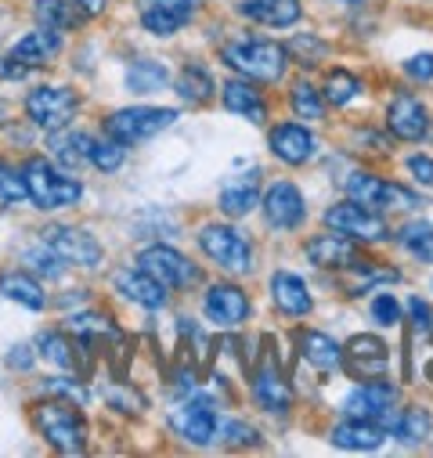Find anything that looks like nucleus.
Segmentation results:
<instances>
[{
    "mask_svg": "<svg viewBox=\"0 0 433 458\" xmlns=\"http://www.w3.org/2000/svg\"><path fill=\"white\" fill-rule=\"evenodd\" d=\"M65 332L76 339H94V335H113V325L101 314H72L65 318Z\"/></svg>",
    "mask_w": 433,
    "mask_h": 458,
    "instance_id": "79ce46f5",
    "label": "nucleus"
},
{
    "mask_svg": "<svg viewBox=\"0 0 433 458\" xmlns=\"http://www.w3.org/2000/svg\"><path fill=\"white\" fill-rule=\"evenodd\" d=\"M264 220L275 227V232H296V227L307 220V199L293 181H275L264 199H260Z\"/></svg>",
    "mask_w": 433,
    "mask_h": 458,
    "instance_id": "ddd939ff",
    "label": "nucleus"
},
{
    "mask_svg": "<svg viewBox=\"0 0 433 458\" xmlns=\"http://www.w3.org/2000/svg\"><path fill=\"white\" fill-rule=\"evenodd\" d=\"M397 242L419 264H433V224L429 220H408L397 232Z\"/></svg>",
    "mask_w": 433,
    "mask_h": 458,
    "instance_id": "72a5a7b5",
    "label": "nucleus"
},
{
    "mask_svg": "<svg viewBox=\"0 0 433 458\" xmlns=\"http://www.w3.org/2000/svg\"><path fill=\"white\" fill-rule=\"evenodd\" d=\"M90 145H94V138H90L87 131H69V127L55 131L51 141H47L51 159H55L62 170H69V174H76V170L90 159Z\"/></svg>",
    "mask_w": 433,
    "mask_h": 458,
    "instance_id": "c85d7f7f",
    "label": "nucleus"
},
{
    "mask_svg": "<svg viewBox=\"0 0 433 458\" xmlns=\"http://www.w3.org/2000/svg\"><path fill=\"white\" fill-rule=\"evenodd\" d=\"M37 354L55 361L58 369H76V351H72L69 332H40L37 335Z\"/></svg>",
    "mask_w": 433,
    "mask_h": 458,
    "instance_id": "e433bc0d",
    "label": "nucleus"
},
{
    "mask_svg": "<svg viewBox=\"0 0 433 458\" xmlns=\"http://www.w3.org/2000/svg\"><path fill=\"white\" fill-rule=\"evenodd\" d=\"M285 51H289V62H293V55H300V65H318L329 47H325L314 33H303V37H296L293 44H285Z\"/></svg>",
    "mask_w": 433,
    "mask_h": 458,
    "instance_id": "c03bdc74",
    "label": "nucleus"
},
{
    "mask_svg": "<svg viewBox=\"0 0 433 458\" xmlns=\"http://www.w3.org/2000/svg\"><path fill=\"white\" fill-rule=\"evenodd\" d=\"M138 267L149 271L156 282H163L166 289H191L202 282L199 264H191L184 253H177L174 246H145L138 253Z\"/></svg>",
    "mask_w": 433,
    "mask_h": 458,
    "instance_id": "1a4fd4ad",
    "label": "nucleus"
},
{
    "mask_svg": "<svg viewBox=\"0 0 433 458\" xmlns=\"http://www.w3.org/2000/svg\"><path fill=\"white\" fill-rule=\"evenodd\" d=\"M58 51H62V33L40 26L33 33H26L22 40H15L12 51H8V58L22 62L26 69H37V65H47L51 58H58Z\"/></svg>",
    "mask_w": 433,
    "mask_h": 458,
    "instance_id": "a878e982",
    "label": "nucleus"
},
{
    "mask_svg": "<svg viewBox=\"0 0 433 458\" xmlns=\"http://www.w3.org/2000/svg\"><path fill=\"white\" fill-rule=\"evenodd\" d=\"M202 314L213 328H239L250 318V296L235 282H213L202 296Z\"/></svg>",
    "mask_w": 433,
    "mask_h": 458,
    "instance_id": "4468645a",
    "label": "nucleus"
},
{
    "mask_svg": "<svg viewBox=\"0 0 433 458\" xmlns=\"http://www.w3.org/2000/svg\"><path fill=\"white\" fill-rule=\"evenodd\" d=\"M386 131L397 138V141H422L429 134V112L426 105L408 94V90H397L386 105Z\"/></svg>",
    "mask_w": 433,
    "mask_h": 458,
    "instance_id": "dca6fc26",
    "label": "nucleus"
},
{
    "mask_svg": "<svg viewBox=\"0 0 433 458\" xmlns=\"http://www.w3.org/2000/svg\"><path fill=\"white\" fill-rule=\"evenodd\" d=\"M303 253H307V260H310L314 267H321V271H351V267L358 264V246H354V239H347V235H340V232H321V235L307 239Z\"/></svg>",
    "mask_w": 433,
    "mask_h": 458,
    "instance_id": "6ab92c4d",
    "label": "nucleus"
},
{
    "mask_svg": "<svg viewBox=\"0 0 433 458\" xmlns=\"http://www.w3.org/2000/svg\"><path fill=\"white\" fill-rule=\"evenodd\" d=\"M394 404H397V386L379 376V379H365L361 386H354L347 397H344V415L347 419H372V422H383L394 415Z\"/></svg>",
    "mask_w": 433,
    "mask_h": 458,
    "instance_id": "9b49d317",
    "label": "nucleus"
},
{
    "mask_svg": "<svg viewBox=\"0 0 433 458\" xmlns=\"http://www.w3.org/2000/svg\"><path fill=\"white\" fill-rule=\"evenodd\" d=\"M253 401L267 415H289V408H293V386L285 383V376L278 372V365L271 358L253 372Z\"/></svg>",
    "mask_w": 433,
    "mask_h": 458,
    "instance_id": "412c9836",
    "label": "nucleus"
},
{
    "mask_svg": "<svg viewBox=\"0 0 433 458\" xmlns=\"http://www.w3.org/2000/svg\"><path fill=\"white\" fill-rule=\"evenodd\" d=\"M408 321H412V328H415L419 335H426V332L433 328V310H429V303L419 300V296H412V300H408Z\"/></svg>",
    "mask_w": 433,
    "mask_h": 458,
    "instance_id": "de8ad7c7",
    "label": "nucleus"
},
{
    "mask_svg": "<svg viewBox=\"0 0 433 458\" xmlns=\"http://www.w3.org/2000/svg\"><path fill=\"white\" fill-rule=\"evenodd\" d=\"M22 264H30V271H33L37 278H62V275H65V260H62L47 242L30 246V250L22 253Z\"/></svg>",
    "mask_w": 433,
    "mask_h": 458,
    "instance_id": "ea45409f",
    "label": "nucleus"
},
{
    "mask_svg": "<svg viewBox=\"0 0 433 458\" xmlns=\"http://www.w3.org/2000/svg\"><path fill=\"white\" fill-rule=\"evenodd\" d=\"M221 101H225L228 112H235V116H242V120H250V123H264V120H267V101H264L260 90H257L250 80H242V76H235V80H228V83L221 87Z\"/></svg>",
    "mask_w": 433,
    "mask_h": 458,
    "instance_id": "cd10ccee",
    "label": "nucleus"
},
{
    "mask_svg": "<svg viewBox=\"0 0 433 458\" xmlns=\"http://www.w3.org/2000/svg\"><path fill=\"white\" fill-rule=\"evenodd\" d=\"M344 4H361V0H344Z\"/></svg>",
    "mask_w": 433,
    "mask_h": 458,
    "instance_id": "6e6d98bb",
    "label": "nucleus"
},
{
    "mask_svg": "<svg viewBox=\"0 0 433 458\" xmlns=\"http://www.w3.org/2000/svg\"><path fill=\"white\" fill-rule=\"evenodd\" d=\"M216 206H221V213L232 216V220L253 213V209L260 206V170L228 177V181L221 184V195H216Z\"/></svg>",
    "mask_w": 433,
    "mask_h": 458,
    "instance_id": "4be33fe9",
    "label": "nucleus"
},
{
    "mask_svg": "<svg viewBox=\"0 0 433 458\" xmlns=\"http://www.w3.org/2000/svg\"><path fill=\"white\" fill-rule=\"evenodd\" d=\"M33 15H37L40 26L58 30V33H69L83 22V15L76 12L72 0H33Z\"/></svg>",
    "mask_w": 433,
    "mask_h": 458,
    "instance_id": "473e14b6",
    "label": "nucleus"
},
{
    "mask_svg": "<svg viewBox=\"0 0 433 458\" xmlns=\"http://www.w3.org/2000/svg\"><path fill=\"white\" fill-rule=\"evenodd\" d=\"M37 429L62 454H80L87 447V422L72 401H47L37 408Z\"/></svg>",
    "mask_w": 433,
    "mask_h": 458,
    "instance_id": "39448f33",
    "label": "nucleus"
},
{
    "mask_svg": "<svg viewBox=\"0 0 433 458\" xmlns=\"http://www.w3.org/2000/svg\"><path fill=\"white\" fill-rule=\"evenodd\" d=\"M372 321L383 325V328L401 325V303L394 300V293H379V296L372 300Z\"/></svg>",
    "mask_w": 433,
    "mask_h": 458,
    "instance_id": "49530a36",
    "label": "nucleus"
},
{
    "mask_svg": "<svg viewBox=\"0 0 433 458\" xmlns=\"http://www.w3.org/2000/svg\"><path fill=\"white\" fill-rule=\"evenodd\" d=\"M113 289L123 296V300H131V303H138V307H145V310H163L166 307V285L163 282H156L149 271H141V267H116L113 271Z\"/></svg>",
    "mask_w": 433,
    "mask_h": 458,
    "instance_id": "aec40b11",
    "label": "nucleus"
},
{
    "mask_svg": "<svg viewBox=\"0 0 433 458\" xmlns=\"http://www.w3.org/2000/svg\"><path fill=\"white\" fill-rule=\"evenodd\" d=\"M213 440L225 447H246V444H257V429L246 426L242 419H228V422H216Z\"/></svg>",
    "mask_w": 433,
    "mask_h": 458,
    "instance_id": "37998d69",
    "label": "nucleus"
},
{
    "mask_svg": "<svg viewBox=\"0 0 433 458\" xmlns=\"http://www.w3.org/2000/svg\"><path fill=\"white\" fill-rule=\"evenodd\" d=\"M76 108H80L76 90L58 87V83H40V87H33L26 94V116L44 134H55V131L69 127L72 116H76Z\"/></svg>",
    "mask_w": 433,
    "mask_h": 458,
    "instance_id": "423d86ee",
    "label": "nucleus"
},
{
    "mask_svg": "<svg viewBox=\"0 0 433 458\" xmlns=\"http://www.w3.org/2000/svg\"><path fill=\"white\" fill-rule=\"evenodd\" d=\"M296 347H300V358L318 369V372H333L344 365V347L329 335V332H318V328H300L296 332Z\"/></svg>",
    "mask_w": 433,
    "mask_h": 458,
    "instance_id": "393cba45",
    "label": "nucleus"
},
{
    "mask_svg": "<svg viewBox=\"0 0 433 458\" xmlns=\"http://www.w3.org/2000/svg\"><path fill=\"white\" fill-rule=\"evenodd\" d=\"M289 108L293 116L303 120V123H318L325 116V94H318L307 80H296L293 90H289Z\"/></svg>",
    "mask_w": 433,
    "mask_h": 458,
    "instance_id": "c9c22d12",
    "label": "nucleus"
},
{
    "mask_svg": "<svg viewBox=\"0 0 433 458\" xmlns=\"http://www.w3.org/2000/svg\"><path fill=\"white\" fill-rule=\"evenodd\" d=\"M8 365H12V369H22V372H26V369L33 365V354H30V347H15V351L8 354Z\"/></svg>",
    "mask_w": 433,
    "mask_h": 458,
    "instance_id": "864d4df0",
    "label": "nucleus"
},
{
    "mask_svg": "<svg viewBox=\"0 0 433 458\" xmlns=\"http://www.w3.org/2000/svg\"><path fill=\"white\" fill-rule=\"evenodd\" d=\"M72 4H76V12L83 19H94V15H101L108 8V0H72Z\"/></svg>",
    "mask_w": 433,
    "mask_h": 458,
    "instance_id": "603ef678",
    "label": "nucleus"
},
{
    "mask_svg": "<svg viewBox=\"0 0 433 458\" xmlns=\"http://www.w3.org/2000/svg\"><path fill=\"white\" fill-rule=\"evenodd\" d=\"M267 145H271V156L285 166H307L318 156V138L303 123H278L267 134Z\"/></svg>",
    "mask_w": 433,
    "mask_h": 458,
    "instance_id": "a211bd4d",
    "label": "nucleus"
},
{
    "mask_svg": "<svg viewBox=\"0 0 433 458\" xmlns=\"http://www.w3.org/2000/svg\"><path fill=\"white\" fill-rule=\"evenodd\" d=\"M408 170H412V177H415L422 188H433V159H429V156H422V152L408 156Z\"/></svg>",
    "mask_w": 433,
    "mask_h": 458,
    "instance_id": "3c124183",
    "label": "nucleus"
},
{
    "mask_svg": "<svg viewBox=\"0 0 433 458\" xmlns=\"http://www.w3.org/2000/svg\"><path fill=\"white\" fill-rule=\"evenodd\" d=\"M26 174V188H30V202L37 209H65V206H76L83 199V184L69 174V170H58L51 159L44 156H33L26 159L22 166Z\"/></svg>",
    "mask_w": 433,
    "mask_h": 458,
    "instance_id": "f03ea898",
    "label": "nucleus"
},
{
    "mask_svg": "<svg viewBox=\"0 0 433 458\" xmlns=\"http://www.w3.org/2000/svg\"><path fill=\"white\" fill-rule=\"evenodd\" d=\"M325 227H333V232H340V235H347L354 242H383L390 235V227L379 216V209H369V206H361L354 199L325 209Z\"/></svg>",
    "mask_w": 433,
    "mask_h": 458,
    "instance_id": "6e6552de",
    "label": "nucleus"
},
{
    "mask_svg": "<svg viewBox=\"0 0 433 458\" xmlns=\"http://www.w3.org/2000/svg\"><path fill=\"white\" fill-rule=\"evenodd\" d=\"M361 94V80L347 69H329V76H325V101L329 105H351L354 98Z\"/></svg>",
    "mask_w": 433,
    "mask_h": 458,
    "instance_id": "58836bf2",
    "label": "nucleus"
},
{
    "mask_svg": "<svg viewBox=\"0 0 433 458\" xmlns=\"http://www.w3.org/2000/svg\"><path fill=\"white\" fill-rule=\"evenodd\" d=\"M40 242H47L65 264H76V267H98L105 257L101 242L87 227H72V224H47L40 232Z\"/></svg>",
    "mask_w": 433,
    "mask_h": 458,
    "instance_id": "9d476101",
    "label": "nucleus"
},
{
    "mask_svg": "<svg viewBox=\"0 0 433 458\" xmlns=\"http://www.w3.org/2000/svg\"><path fill=\"white\" fill-rule=\"evenodd\" d=\"M216 422H221V419H216V404L209 397H191V401H184V404H177L170 411V429L181 440L195 444V447H206L213 440Z\"/></svg>",
    "mask_w": 433,
    "mask_h": 458,
    "instance_id": "2eb2a0df",
    "label": "nucleus"
},
{
    "mask_svg": "<svg viewBox=\"0 0 433 458\" xmlns=\"http://www.w3.org/2000/svg\"><path fill=\"white\" fill-rule=\"evenodd\" d=\"M105 397H108V404H113L116 411H123V415H141V408H145V397L138 390H131V386H108Z\"/></svg>",
    "mask_w": 433,
    "mask_h": 458,
    "instance_id": "a18cd8bd",
    "label": "nucleus"
},
{
    "mask_svg": "<svg viewBox=\"0 0 433 458\" xmlns=\"http://www.w3.org/2000/svg\"><path fill=\"white\" fill-rule=\"evenodd\" d=\"M138 19L152 37H174L181 33L202 8V0H134Z\"/></svg>",
    "mask_w": 433,
    "mask_h": 458,
    "instance_id": "f8f14e48",
    "label": "nucleus"
},
{
    "mask_svg": "<svg viewBox=\"0 0 433 458\" xmlns=\"http://www.w3.org/2000/svg\"><path fill=\"white\" fill-rule=\"evenodd\" d=\"M0 202H4V206H22V202H30L26 174H22L19 166H12L8 159H0Z\"/></svg>",
    "mask_w": 433,
    "mask_h": 458,
    "instance_id": "a19ab883",
    "label": "nucleus"
},
{
    "mask_svg": "<svg viewBox=\"0 0 433 458\" xmlns=\"http://www.w3.org/2000/svg\"><path fill=\"white\" fill-rule=\"evenodd\" d=\"M166 80H170V69L163 62H156V58H138L127 69V87L134 94H156V90L166 87Z\"/></svg>",
    "mask_w": 433,
    "mask_h": 458,
    "instance_id": "f704fd0d",
    "label": "nucleus"
},
{
    "mask_svg": "<svg viewBox=\"0 0 433 458\" xmlns=\"http://www.w3.org/2000/svg\"><path fill=\"white\" fill-rule=\"evenodd\" d=\"M344 191L354 202L369 206V209H415L419 206L415 191H408L404 184H394V181H386V177H379L372 170H354L344 181Z\"/></svg>",
    "mask_w": 433,
    "mask_h": 458,
    "instance_id": "0eeeda50",
    "label": "nucleus"
},
{
    "mask_svg": "<svg viewBox=\"0 0 433 458\" xmlns=\"http://www.w3.org/2000/svg\"><path fill=\"white\" fill-rule=\"evenodd\" d=\"M221 62L250 83H282V76L289 69V51L278 40L242 33V37H232L221 44Z\"/></svg>",
    "mask_w": 433,
    "mask_h": 458,
    "instance_id": "f257e3e1",
    "label": "nucleus"
},
{
    "mask_svg": "<svg viewBox=\"0 0 433 458\" xmlns=\"http://www.w3.org/2000/svg\"><path fill=\"white\" fill-rule=\"evenodd\" d=\"M344 365L358 379H379L390 372V347L379 335H354L344 347Z\"/></svg>",
    "mask_w": 433,
    "mask_h": 458,
    "instance_id": "f3484780",
    "label": "nucleus"
},
{
    "mask_svg": "<svg viewBox=\"0 0 433 458\" xmlns=\"http://www.w3.org/2000/svg\"><path fill=\"white\" fill-rule=\"evenodd\" d=\"M235 12L257 26H267V30H289L303 19L300 0H239Z\"/></svg>",
    "mask_w": 433,
    "mask_h": 458,
    "instance_id": "5701e85b",
    "label": "nucleus"
},
{
    "mask_svg": "<svg viewBox=\"0 0 433 458\" xmlns=\"http://www.w3.org/2000/svg\"><path fill=\"white\" fill-rule=\"evenodd\" d=\"M181 112L177 108H159V105H131V108H116L113 116L105 120V134L131 145H141L163 131H170L177 123Z\"/></svg>",
    "mask_w": 433,
    "mask_h": 458,
    "instance_id": "20e7f679",
    "label": "nucleus"
},
{
    "mask_svg": "<svg viewBox=\"0 0 433 458\" xmlns=\"http://www.w3.org/2000/svg\"><path fill=\"white\" fill-rule=\"evenodd\" d=\"M386 433L401 444H422L433 433V415L426 408H401L386 419Z\"/></svg>",
    "mask_w": 433,
    "mask_h": 458,
    "instance_id": "7c9ffc66",
    "label": "nucleus"
},
{
    "mask_svg": "<svg viewBox=\"0 0 433 458\" xmlns=\"http://www.w3.org/2000/svg\"><path fill=\"white\" fill-rule=\"evenodd\" d=\"M0 293H4L8 300H15V303H22V307H30V310L47 307V293L37 282V275H30V271H4L0 275Z\"/></svg>",
    "mask_w": 433,
    "mask_h": 458,
    "instance_id": "2f4dec72",
    "label": "nucleus"
},
{
    "mask_svg": "<svg viewBox=\"0 0 433 458\" xmlns=\"http://www.w3.org/2000/svg\"><path fill=\"white\" fill-rule=\"evenodd\" d=\"M329 440L344 451H376L386 440V426L372 419H344L340 426H333Z\"/></svg>",
    "mask_w": 433,
    "mask_h": 458,
    "instance_id": "bb28decb",
    "label": "nucleus"
},
{
    "mask_svg": "<svg viewBox=\"0 0 433 458\" xmlns=\"http://www.w3.org/2000/svg\"><path fill=\"white\" fill-rule=\"evenodd\" d=\"M44 394H58V397L76 401V404L87 401V390H83L80 383H69V379H47V383H44Z\"/></svg>",
    "mask_w": 433,
    "mask_h": 458,
    "instance_id": "8fccbe9b",
    "label": "nucleus"
},
{
    "mask_svg": "<svg viewBox=\"0 0 433 458\" xmlns=\"http://www.w3.org/2000/svg\"><path fill=\"white\" fill-rule=\"evenodd\" d=\"M199 250L206 260H213L228 275H250L253 271V242L232 224H202L199 227Z\"/></svg>",
    "mask_w": 433,
    "mask_h": 458,
    "instance_id": "7ed1b4c3",
    "label": "nucleus"
},
{
    "mask_svg": "<svg viewBox=\"0 0 433 458\" xmlns=\"http://www.w3.org/2000/svg\"><path fill=\"white\" fill-rule=\"evenodd\" d=\"M174 90H177L181 101H188V105H206V101H213L216 83H213V72H209L206 65L188 62V65L174 76Z\"/></svg>",
    "mask_w": 433,
    "mask_h": 458,
    "instance_id": "c756f323",
    "label": "nucleus"
},
{
    "mask_svg": "<svg viewBox=\"0 0 433 458\" xmlns=\"http://www.w3.org/2000/svg\"><path fill=\"white\" fill-rule=\"evenodd\" d=\"M271 303L285 314V318H303L314 310V296H310V285L293 275V271H275L271 275Z\"/></svg>",
    "mask_w": 433,
    "mask_h": 458,
    "instance_id": "b1692460",
    "label": "nucleus"
},
{
    "mask_svg": "<svg viewBox=\"0 0 433 458\" xmlns=\"http://www.w3.org/2000/svg\"><path fill=\"white\" fill-rule=\"evenodd\" d=\"M404 72H408L412 80H419V83H429V80H433V51L412 55V58L404 62Z\"/></svg>",
    "mask_w": 433,
    "mask_h": 458,
    "instance_id": "09e8293b",
    "label": "nucleus"
},
{
    "mask_svg": "<svg viewBox=\"0 0 433 458\" xmlns=\"http://www.w3.org/2000/svg\"><path fill=\"white\" fill-rule=\"evenodd\" d=\"M422 376H426V379H429V383H433V354H429V361H426V365H422Z\"/></svg>",
    "mask_w": 433,
    "mask_h": 458,
    "instance_id": "5fc2aeb1",
    "label": "nucleus"
},
{
    "mask_svg": "<svg viewBox=\"0 0 433 458\" xmlns=\"http://www.w3.org/2000/svg\"><path fill=\"white\" fill-rule=\"evenodd\" d=\"M123 159H127V145L105 134V138H94L87 163H90L94 170H101V174H116V170L123 166Z\"/></svg>",
    "mask_w": 433,
    "mask_h": 458,
    "instance_id": "4c0bfd02",
    "label": "nucleus"
}]
</instances>
